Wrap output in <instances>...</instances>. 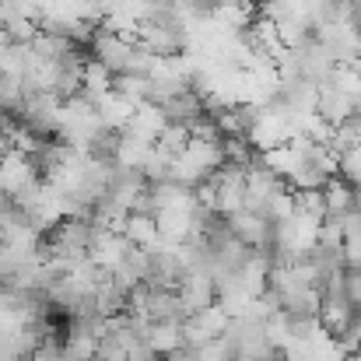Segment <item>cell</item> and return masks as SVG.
Instances as JSON below:
<instances>
[{"mask_svg": "<svg viewBox=\"0 0 361 361\" xmlns=\"http://www.w3.org/2000/svg\"><path fill=\"white\" fill-rule=\"evenodd\" d=\"M39 183H42L39 169H35L32 158H25L21 151H7V154L0 158V193H4V197L18 200L21 193H28V190L39 186Z\"/></svg>", "mask_w": 361, "mask_h": 361, "instance_id": "1", "label": "cell"}, {"mask_svg": "<svg viewBox=\"0 0 361 361\" xmlns=\"http://www.w3.org/2000/svg\"><path fill=\"white\" fill-rule=\"evenodd\" d=\"M123 239L130 242L133 249H144V252L158 249V245H161V235H158V221H154V214H147V211H133V214H126V221H123Z\"/></svg>", "mask_w": 361, "mask_h": 361, "instance_id": "2", "label": "cell"}, {"mask_svg": "<svg viewBox=\"0 0 361 361\" xmlns=\"http://www.w3.org/2000/svg\"><path fill=\"white\" fill-rule=\"evenodd\" d=\"M319 193H323V204H326V218H348L355 211V186L344 183L341 176H330Z\"/></svg>", "mask_w": 361, "mask_h": 361, "instance_id": "3", "label": "cell"}, {"mask_svg": "<svg viewBox=\"0 0 361 361\" xmlns=\"http://www.w3.org/2000/svg\"><path fill=\"white\" fill-rule=\"evenodd\" d=\"M337 176L344 183H351V186H361V144L337 154Z\"/></svg>", "mask_w": 361, "mask_h": 361, "instance_id": "4", "label": "cell"}]
</instances>
